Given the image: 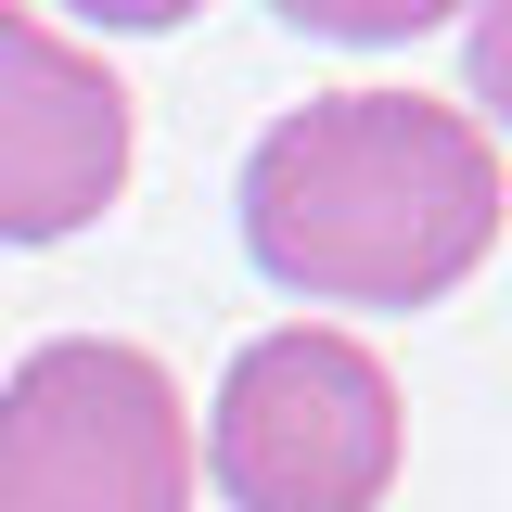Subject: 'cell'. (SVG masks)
<instances>
[{"label":"cell","mask_w":512,"mask_h":512,"mask_svg":"<svg viewBox=\"0 0 512 512\" xmlns=\"http://www.w3.org/2000/svg\"><path fill=\"white\" fill-rule=\"evenodd\" d=\"M500 218V141L436 90H320L244 154V256L308 308H448Z\"/></svg>","instance_id":"cell-1"},{"label":"cell","mask_w":512,"mask_h":512,"mask_svg":"<svg viewBox=\"0 0 512 512\" xmlns=\"http://www.w3.org/2000/svg\"><path fill=\"white\" fill-rule=\"evenodd\" d=\"M192 461L218 474L231 512H384L397 461H410V410H397V372L359 333L282 320L218 372Z\"/></svg>","instance_id":"cell-2"},{"label":"cell","mask_w":512,"mask_h":512,"mask_svg":"<svg viewBox=\"0 0 512 512\" xmlns=\"http://www.w3.org/2000/svg\"><path fill=\"white\" fill-rule=\"evenodd\" d=\"M192 397L128 333H52L0 384V512H192Z\"/></svg>","instance_id":"cell-3"},{"label":"cell","mask_w":512,"mask_h":512,"mask_svg":"<svg viewBox=\"0 0 512 512\" xmlns=\"http://www.w3.org/2000/svg\"><path fill=\"white\" fill-rule=\"evenodd\" d=\"M141 116L103 52H77L26 0H0V244H77L128 192Z\"/></svg>","instance_id":"cell-4"},{"label":"cell","mask_w":512,"mask_h":512,"mask_svg":"<svg viewBox=\"0 0 512 512\" xmlns=\"http://www.w3.org/2000/svg\"><path fill=\"white\" fill-rule=\"evenodd\" d=\"M282 26H308V39H346V52H397V39H436L461 26L474 0H269Z\"/></svg>","instance_id":"cell-5"},{"label":"cell","mask_w":512,"mask_h":512,"mask_svg":"<svg viewBox=\"0 0 512 512\" xmlns=\"http://www.w3.org/2000/svg\"><path fill=\"white\" fill-rule=\"evenodd\" d=\"M461 52H474V103L512 128V0H474L461 13Z\"/></svg>","instance_id":"cell-6"},{"label":"cell","mask_w":512,"mask_h":512,"mask_svg":"<svg viewBox=\"0 0 512 512\" xmlns=\"http://www.w3.org/2000/svg\"><path fill=\"white\" fill-rule=\"evenodd\" d=\"M77 26H116V39H167V26H192L205 0H64Z\"/></svg>","instance_id":"cell-7"}]
</instances>
